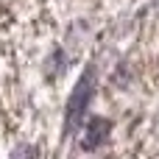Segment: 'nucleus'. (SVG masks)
Wrapping results in <instances>:
<instances>
[{
  "label": "nucleus",
  "instance_id": "f257e3e1",
  "mask_svg": "<svg viewBox=\"0 0 159 159\" xmlns=\"http://www.w3.org/2000/svg\"><path fill=\"white\" fill-rule=\"evenodd\" d=\"M92 92H95V70L87 67L84 78L75 84L73 95H70V103H67V129H75L81 120H84V112L92 101Z\"/></svg>",
  "mask_w": 159,
  "mask_h": 159
},
{
  "label": "nucleus",
  "instance_id": "f03ea898",
  "mask_svg": "<svg viewBox=\"0 0 159 159\" xmlns=\"http://www.w3.org/2000/svg\"><path fill=\"white\" fill-rule=\"evenodd\" d=\"M109 131H112V123H109V120H103V117L89 120L87 134H84V148H89V151H92V148H98L101 143H106Z\"/></svg>",
  "mask_w": 159,
  "mask_h": 159
},
{
  "label": "nucleus",
  "instance_id": "7ed1b4c3",
  "mask_svg": "<svg viewBox=\"0 0 159 159\" xmlns=\"http://www.w3.org/2000/svg\"><path fill=\"white\" fill-rule=\"evenodd\" d=\"M14 159H36V148L34 145H20L14 151Z\"/></svg>",
  "mask_w": 159,
  "mask_h": 159
}]
</instances>
